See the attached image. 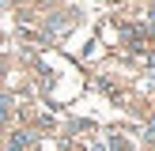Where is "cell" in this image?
Listing matches in <instances>:
<instances>
[{
	"label": "cell",
	"mask_w": 155,
	"mask_h": 151,
	"mask_svg": "<svg viewBox=\"0 0 155 151\" xmlns=\"http://www.w3.org/2000/svg\"><path fill=\"white\" fill-rule=\"evenodd\" d=\"M27 147H30V132H15L8 140V151H27Z\"/></svg>",
	"instance_id": "6da1fadb"
},
{
	"label": "cell",
	"mask_w": 155,
	"mask_h": 151,
	"mask_svg": "<svg viewBox=\"0 0 155 151\" xmlns=\"http://www.w3.org/2000/svg\"><path fill=\"white\" fill-rule=\"evenodd\" d=\"M8 117H12V98H8V95H0V125H4Z\"/></svg>",
	"instance_id": "7a4b0ae2"
}]
</instances>
